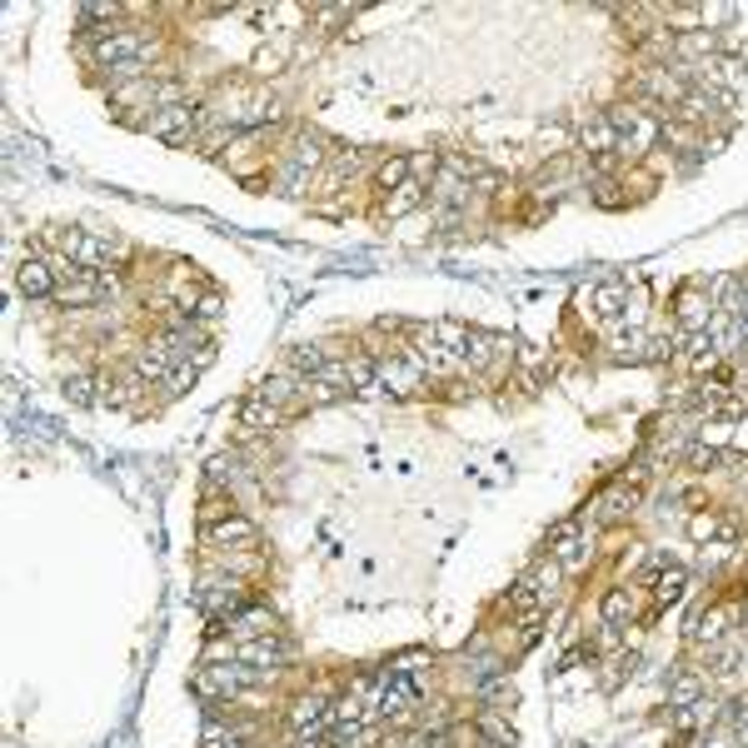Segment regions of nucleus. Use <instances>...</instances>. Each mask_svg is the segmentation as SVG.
<instances>
[{
    "instance_id": "15",
    "label": "nucleus",
    "mask_w": 748,
    "mask_h": 748,
    "mask_svg": "<svg viewBox=\"0 0 748 748\" xmlns=\"http://www.w3.org/2000/svg\"><path fill=\"white\" fill-rule=\"evenodd\" d=\"M708 694V673L704 669H679L669 683V708H689Z\"/></svg>"
},
{
    "instance_id": "6",
    "label": "nucleus",
    "mask_w": 748,
    "mask_h": 748,
    "mask_svg": "<svg viewBox=\"0 0 748 748\" xmlns=\"http://www.w3.org/2000/svg\"><path fill=\"white\" fill-rule=\"evenodd\" d=\"M210 554H225V549H260V524L249 520V514H230L225 524L215 529H200Z\"/></svg>"
},
{
    "instance_id": "21",
    "label": "nucleus",
    "mask_w": 748,
    "mask_h": 748,
    "mask_svg": "<svg viewBox=\"0 0 748 748\" xmlns=\"http://www.w3.org/2000/svg\"><path fill=\"white\" fill-rule=\"evenodd\" d=\"M66 394H70L76 404H86V400H90V380H70V384H66Z\"/></svg>"
},
{
    "instance_id": "3",
    "label": "nucleus",
    "mask_w": 748,
    "mask_h": 748,
    "mask_svg": "<svg viewBox=\"0 0 748 748\" xmlns=\"http://www.w3.org/2000/svg\"><path fill=\"white\" fill-rule=\"evenodd\" d=\"M544 549H549V559L565 565V574H579V569L589 565V554H594V534H589L584 520H565V524H554L549 529Z\"/></svg>"
},
{
    "instance_id": "12",
    "label": "nucleus",
    "mask_w": 748,
    "mask_h": 748,
    "mask_svg": "<svg viewBox=\"0 0 748 748\" xmlns=\"http://www.w3.org/2000/svg\"><path fill=\"white\" fill-rule=\"evenodd\" d=\"M280 424H290V414L265 404L260 394H249V400L239 404V434H275Z\"/></svg>"
},
{
    "instance_id": "14",
    "label": "nucleus",
    "mask_w": 748,
    "mask_h": 748,
    "mask_svg": "<svg viewBox=\"0 0 748 748\" xmlns=\"http://www.w3.org/2000/svg\"><path fill=\"white\" fill-rule=\"evenodd\" d=\"M424 196H429V185H424V180L400 185L394 196H384V200H380V210H375V220H404V215H410V210H420V205H424Z\"/></svg>"
},
{
    "instance_id": "16",
    "label": "nucleus",
    "mask_w": 748,
    "mask_h": 748,
    "mask_svg": "<svg viewBox=\"0 0 748 748\" xmlns=\"http://www.w3.org/2000/svg\"><path fill=\"white\" fill-rule=\"evenodd\" d=\"M414 180V160L410 155H384L380 165H375V190H380V200L384 196H394L400 185H410Z\"/></svg>"
},
{
    "instance_id": "20",
    "label": "nucleus",
    "mask_w": 748,
    "mask_h": 748,
    "mask_svg": "<svg viewBox=\"0 0 748 748\" xmlns=\"http://www.w3.org/2000/svg\"><path fill=\"white\" fill-rule=\"evenodd\" d=\"M220 310H225V300H220L215 290H205V294H200V304H196V315H200V320H215Z\"/></svg>"
},
{
    "instance_id": "13",
    "label": "nucleus",
    "mask_w": 748,
    "mask_h": 748,
    "mask_svg": "<svg viewBox=\"0 0 748 748\" xmlns=\"http://www.w3.org/2000/svg\"><path fill=\"white\" fill-rule=\"evenodd\" d=\"M734 534H738V524L728 520V514H718V510L689 514V539L694 544H734Z\"/></svg>"
},
{
    "instance_id": "10",
    "label": "nucleus",
    "mask_w": 748,
    "mask_h": 748,
    "mask_svg": "<svg viewBox=\"0 0 748 748\" xmlns=\"http://www.w3.org/2000/svg\"><path fill=\"white\" fill-rule=\"evenodd\" d=\"M639 594H644L639 584H614L604 599H599V614H604L609 629H629V624H639V614H644Z\"/></svg>"
},
{
    "instance_id": "5",
    "label": "nucleus",
    "mask_w": 748,
    "mask_h": 748,
    "mask_svg": "<svg viewBox=\"0 0 748 748\" xmlns=\"http://www.w3.org/2000/svg\"><path fill=\"white\" fill-rule=\"evenodd\" d=\"M639 510V479H618L584 504V524H618Z\"/></svg>"
},
{
    "instance_id": "9",
    "label": "nucleus",
    "mask_w": 748,
    "mask_h": 748,
    "mask_svg": "<svg viewBox=\"0 0 748 748\" xmlns=\"http://www.w3.org/2000/svg\"><path fill=\"white\" fill-rule=\"evenodd\" d=\"M728 624H734V609L728 604L694 609V618H689V644H694V649H714V644H724Z\"/></svg>"
},
{
    "instance_id": "11",
    "label": "nucleus",
    "mask_w": 748,
    "mask_h": 748,
    "mask_svg": "<svg viewBox=\"0 0 748 748\" xmlns=\"http://www.w3.org/2000/svg\"><path fill=\"white\" fill-rule=\"evenodd\" d=\"M215 634H230L235 644H255V639H270V634H280V629H275V614H270V609H265V604H249V609H239L225 629H215Z\"/></svg>"
},
{
    "instance_id": "1",
    "label": "nucleus",
    "mask_w": 748,
    "mask_h": 748,
    "mask_svg": "<svg viewBox=\"0 0 748 748\" xmlns=\"http://www.w3.org/2000/svg\"><path fill=\"white\" fill-rule=\"evenodd\" d=\"M196 609L210 618V634L225 629L239 609H249V584H245V579L220 574V569L205 565V574H200V584H196Z\"/></svg>"
},
{
    "instance_id": "7",
    "label": "nucleus",
    "mask_w": 748,
    "mask_h": 748,
    "mask_svg": "<svg viewBox=\"0 0 748 748\" xmlns=\"http://www.w3.org/2000/svg\"><path fill=\"white\" fill-rule=\"evenodd\" d=\"M644 584H649V599H654L649 604V618H654V614H663L673 599H683V589H689V569L669 565V559H654V569H649Z\"/></svg>"
},
{
    "instance_id": "19",
    "label": "nucleus",
    "mask_w": 748,
    "mask_h": 748,
    "mask_svg": "<svg viewBox=\"0 0 748 748\" xmlns=\"http://www.w3.org/2000/svg\"><path fill=\"white\" fill-rule=\"evenodd\" d=\"M196 380H200V365H180V369L170 375V380H165V394H185Z\"/></svg>"
},
{
    "instance_id": "2",
    "label": "nucleus",
    "mask_w": 748,
    "mask_h": 748,
    "mask_svg": "<svg viewBox=\"0 0 748 748\" xmlns=\"http://www.w3.org/2000/svg\"><path fill=\"white\" fill-rule=\"evenodd\" d=\"M141 131L160 145H200V135H205V105H196V100L160 105L141 120Z\"/></svg>"
},
{
    "instance_id": "17",
    "label": "nucleus",
    "mask_w": 748,
    "mask_h": 748,
    "mask_svg": "<svg viewBox=\"0 0 748 748\" xmlns=\"http://www.w3.org/2000/svg\"><path fill=\"white\" fill-rule=\"evenodd\" d=\"M624 294H629V284L624 280H604V284H594L584 300L594 304V320H614L618 310H624Z\"/></svg>"
},
{
    "instance_id": "18",
    "label": "nucleus",
    "mask_w": 748,
    "mask_h": 748,
    "mask_svg": "<svg viewBox=\"0 0 748 748\" xmlns=\"http://www.w3.org/2000/svg\"><path fill=\"white\" fill-rule=\"evenodd\" d=\"M475 724H479V734H484V738H494V744L514 748V724H510V714H494V708H484V714H479Z\"/></svg>"
},
{
    "instance_id": "4",
    "label": "nucleus",
    "mask_w": 748,
    "mask_h": 748,
    "mask_svg": "<svg viewBox=\"0 0 748 748\" xmlns=\"http://www.w3.org/2000/svg\"><path fill=\"white\" fill-rule=\"evenodd\" d=\"M714 310L718 304L704 284H683L673 294V325H679V335H708L714 330Z\"/></svg>"
},
{
    "instance_id": "8",
    "label": "nucleus",
    "mask_w": 748,
    "mask_h": 748,
    "mask_svg": "<svg viewBox=\"0 0 748 748\" xmlns=\"http://www.w3.org/2000/svg\"><path fill=\"white\" fill-rule=\"evenodd\" d=\"M330 704H335V699H325V689H310V694L294 699L284 718H290V728L300 738H315L320 728H330Z\"/></svg>"
}]
</instances>
